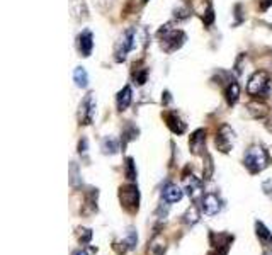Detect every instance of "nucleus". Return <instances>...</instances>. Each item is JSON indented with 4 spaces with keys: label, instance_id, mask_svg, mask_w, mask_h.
Instances as JSON below:
<instances>
[{
    "label": "nucleus",
    "instance_id": "21",
    "mask_svg": "<svg viewBox=\"0 0 272 255\" xmlns=\"http://www.w3.org/2000/svg\"><path fill=\"white\" fill-rule=\"evenodd\" d=\"M90 237H92V233H90V230H80V240H82L84 243H87L89 240H90Z\"/></svg>",
    "mask_w": 272,
    "mask_h": 255
},
{
    "label": "nucleus",
    "instance_id": "12",
    "mask_svg": "<svg viewBox=\"0 0 272 255\" xmlns=\"http://www.w3.org/2000/svg\"><path fill=\"white\" fill-rule=\"evenodd\" d=\"M204 143H206V133L203 130L196 131L193 136H191V150H193L194 153H201V150L204 148Z\"/></svg>",
    "mask_w": 272,
    "mask_h": 255
},
{
    "label": "nucleus",
    "instance_id": "2",
    "mask_svg": "<svg viewBox=\"0 0 272 255\" xmlns=\"http://www.w3.org/2000/svg\"><path fill=\"white\" fill-rule=\"evenodd\" d=\"M250 95H264L269 90V75L265 71H255L252 75V79L249 82V87H247Z\"/></svg>",
    "mask_w": 272,
    "mask_h": 255
},
{
    "label": "nucleus",
    "instance_id": "9",
    "mask_svg": "<svg viewBox=\"0 0 272 255\" xmlns=\"http://www.w3.org/2000/svg\"><path fill=\"white\" fill-rule=\"evenodd\" d=\"M94 48V38L90 31H84L78 36V51L82 53V56H90Z\"/></svg>",
    "mask_w": 272,
    "mask_h": 255
},
{
    "label": "nucleus",
    "instance_id": "5",
    "mask_svg": "<svg viewBox=\"0 0 272 255\" xmlns=\"http://www.w3.org/2000/svg\"><path fill=\"white\" fill-rule=\"evenodd\" d=\"M94 114H95V102L92 94H89L82 100V104H80V112H78L80 124H90L94 119Z\"/></svg>",
    "mask_w": 272,
    "mask_h": 255
},
{
    "label": "nucleus",
    "instance_id": "7",
    "mask_svg": "<svg viewBox=\"0 0 272 255\" xmlns=\"http://www.w3.org/2000/svg\"><path fill=\"white\" fill-rule=\"evenodd\" d=\"M233 138H235V133L228 126H223L218 135H216V146L221 151H230L231 146H233Z\"/></svg>",
    "mask_w": 272,
    "mask_h": 255
},
{
    "label": "nucleus",
    "instance_id": "8",
    "mask_svg": "<svg viewBox=\"0 0 272 255\" xmlns=\"http://www.w3.org/2000/svg\"><path fill=\"white\" fill-rule=\"evenodd\" d=\"M221 209V202L216 194H206L204 199H203V211L204 214H208V216H214V214H218V211Z\"/></svg>",
    "mask_w": 272,
    "mask_h": 255
},
{
    "label": "nucleus",
    "instance_id": "4",
    "mask_svg": "<svg viewBox=\"0 0 272 255\" xmlns=\"http://www.w3.org/2000/svg\"><path fill=\"white\" fill-rule=\"evenodd\" d=\"M134 46V29H128L126 33L121 36L118 46H116V60L121 61L126 58V55L133 49Z\"/></svg>",
    "mask_w": 272,
    "mask_h": 255
},
{
    "label": "nucleus",
    "instance_id": "16",
    "mask_svg": "<svg viewBox=\"0 0 272 255\" xmlns=\"http://www.w3.org/2000/svg\"><path fill=\"white\" fill-rule=\"evenodd\" d=\"M73 80H75V84H77V87H82V89H85V87H87V84H89L87 71H85L82 66L75 68V71H73Z\"/></svg>",
    "mask_w": 272,
    "mask_h": 255
},
{
    "label": "nucleus",
    "instance_id": "18",
    "mask_svg": "<svg viewBox=\"0 0 272 255\" xmlns=\"http://www.w3.org/2000/svg\"><path fill=\"white\" fill-rule=\"evenodd\" d=\"M199 191H201V182L196 177H191V181H187V192H189V196L193 197V199H196V197H198Z\"/></svg>",
    "mask_w": 272,
    "mask_h": 255
},
{
    "label": "nucleus",
    "instance_id": "15",
    "mask_svg": "<svg viewBox=\"0 0 272 255\" xmlns=\"http://www.w3.org/2000/svg\"><path fill=\"white\" fill-rule=\"evenodd\" d=\"M225 95H226V100H228V104L233 106L235 102L238 100V97H240V87H238V84H236V82H231V84L226 87Z\"/></svg>",
    "mask_w": 272,
    "mask_h": 255
},
{
    "label": "nucleus",
    "instance_id": "6",
    "mask_svg": "<svg viewBox=\"0 0 272 255\" xmlns=\"http://www.w3.org/2000/svg\"><path fill=\"white\" fill-rule=\"evenodd\" d=\"M121 202L124 204L126 209H129V211H134V209H138V189L136 186H126L121 189Z\"/></svg>",
    "mask_w": 272,
    "mask_h": 255
},
{
    "label": "nucleus",
    "instance_id": "17",
    "mask_svg": "<svg viewBox=\"0 0 272 255\" xmlns=\"http://www.w3.org/2000/svg\"><path fill=\"white\" fill-rule=\"evenodd\" d=\"M119 150V141L116 140V138H105V140L102 141V151L104 153H111V155H113V153H116Z\"/></svg>",
    "mask_w": 272,
    "mask_h": 255
},
{
    "label": "nucleus",
    "instance_id": "23",
    "mask_svg": "<svg viewBox=\"0 0 272 255\" xmlns=\"http://www.w3.org/2000/svg\"><path fill=\"white\" fill-rule=\"evenodd\" d=\"M143 2H147V0H143Z\"/></svg>",
    "mask_w": 272,
    "mask_h": 255
},
{
    "label": "nucleus",
    "instance_id": "3",
    "mask_svg": "<svg viewBox=\"0 0 272 255\" xmlns=\"http://www.w3.org/2000/svg\"><path fill=\"white\" fill-rule=\"evenodd\" d=\"M160 36H162L164 48L167 49V51L177 49L179 46L182 44V41L185 39L184 33H180V31H175V29H170L169 26H165V28L160 31Z\"/></svg>",
    "mask_w": 272,
    "mask_h": 255
},
{
    "label": "nucleus",
    "instance_id": "19",
    "mask_svg": "<svg viewBox=\"0 0 272 255\" xmlns=\"http://www.w3.org/2000/svg\"><path fill=\"white\" fill-rule=\"evenodd\" d=\"M126 177H128L129 181H133V178L136 177V170H134L133 158H128V160H126Z\"/></svg>",
    "mask_w": 272,
    "mask_h": 255
},
{
    "label": "nucleus",
    "instance_id": "14",
    "mask_svg": "<svg viewBox=\"0 0 272 255\" xmlns=\"http://www.w3.org/2000/svg\"><path fill=\"white\" fill-rule=\"evenodd\" d=\"M255 230H257V237H259V240L262 242L264 247H269V245H272V233L265 228L264 223L257 221L255 223Z\"/></svg>",
    "mask_w": 272,
    "mask_h": 255
},
{
    "label": "nucleus",
    "instance_id": "22",
    "mask_svg": "<svg viewBox=\"0 0 272 255\" xmlns=\"http://www.w3.org/2000/svg\"><path fill=\"white\" fill-rule=\"evenodd\" d=\"M75 255H87V252H84V250H78V252L75 253Z\"/></svg>",
    "mask_w": 272,
    "mask_h": 255
},
{
    "label": "nucleus",
    "instance_id": "1",
    "mask_svg": "<svg viewBox=\"0 0 272 255\" xmlns=\"http://www.w3.org/2000/svg\"><path fill=\"white\" fill-rule=\"evenodd\" d=\"M245 167L250 172H260L267 167V155L260 146H252L245 153Z\"/></svg>",
    "mask_w": 272,
    "mask_h": 255
},
{
    "label": "nucleus",
    "instance_id": "11",
    "mask_svg": "<svg viewBox=\"0 0 272 255\" xmlns=\"http://www.w3.org/2000/svg\"><path fill=\"white\" fill-rule=\"evenodd\" d=\"M165 119H167V126L172 130L174 133H177V135H182L185 131V124L182 122V119L175 114V112H170V114L165 116Z\"/></svg>",
    "mask_w": 272,
    "mask_h": 255
},
{
    "label": "nucleus",
    "instance_id": "20",
    "mask_svg": "<svg viewBox=\"0 0 272 255\" xmlns=\"http://www.w3.org/2000/svg\"><path fill=\"white\" fill-rule=\"evenodd\" d=\"M185 221L191 223V224H194V223H198L199 221V214H198V209L196 208H191L187 214H185Z\"/></svg>",
    "mask_w": 272,
    "mask_h": 255
},
{
    "label": "nucleus",
    "instance_id": "10",
    "mask_svg": "<svg viewBox=\"0 0 272 255\" xmlns=\"http://www.w3.org/2000/svg\"><path fill=\"white\" fill-rule=\"evenodd\" d=\"M162 196L167 202H177L182 199L184 192H182V189L179 186H175V184H169V186L162 191Z\"/></svg>",
    "mask_w": 272,
    "mask_h": 255
},
{
    "label": "nucleus",
    "instance_id": "13",
    "mask_svg": "<svg viewBox=\"0 0 272 255\" xmlns=\"http://www.w3.org/2000/svg\"><path fill=\"white\" fill-rule=\"evenodd\" d=\"M131 99H133V92H131V87L126 85L123 87V90H119L118 94V109L124 111L126 107L131 104Z\"/></svg>",
    "mask_w": 272,
    "mask_h": 255
}]
</instances>
